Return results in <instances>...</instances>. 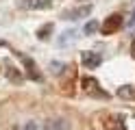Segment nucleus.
Instances as JSON below:
<instances>
[{"instance_id":"obj_1","label":"nucleus","mask_w":135,"mask_h":130,"mask_svg":"<svg viewBox=\"0 0 135 130\" xmlns=\"http://www.w3.org/2000/svg\"><path fill=\"white\" fill-rule=\"evenodd\" d=\"M122 24H124L122 15H120V13H113V15H109L107 20L103 22V26H100V28H103L105 35H113V33H118V30L122 28Z\"/></svg>"},{"instance_id":"obj_2","label":"nucleus","mask_w":135,"mask_h":130,"mask_svg":"<svg viewBox=\"0 0 135 130\" xmlns=\"http://www.w3.org/2000/svg\"><path fill=\"white\" fill-rule=\"evenodd\" d=\"M91 13V4H83V7H76V9H68V11H63V20H72V22H76V20H83V17H89Z\"/></svg>"},{"instance_id":"obj_3","label":"nucleus","mask_w":135,"mask_h":130,"mask_svg":"<svg viewBox=\"0 0 135 130\" xmlns=\"http://www.w3.org/2000/svg\"><path fill=\"white\" fill-rule=\"evenodd\" d=\"M20 7L24 9H37V11H46V9L52 7L50 0H20Z\"/></svg>"},{"instance_id":"obj_4","label":"nucleus","mask_w":135,"mask_h":130,"mask_svg":"<svg viewBox=\"0 0 135 130\" xmlns=\"http://www.w3.org/2000/svg\"><path fill=\"white\" fill-rule=\"evenodd\" d=\"M81 61H83V65H85V67L94 69V67H98L100 63H103V56L96 54V52H83V54H81Z\"/></svg>"},{"instance_id":"obj_5","label":"nucleus","mask_w":135,"mask_h":130,"mask_svg":"<svg viewBox=\"0 0 135 130\" xmlns=\"http://www.w3.org/2000/svg\"><path fill=\"white\" fill-rule=\"evenodd\" d=\"M44 130H70V121H68V119H61V117L48 119L46 124H44Z\"/></svg>"},{"instance_id":"obj_6","label":"nucleus","mask_w":135,"mask_h":130,"mask_svg":"<svg viewBox=\"0 0 135 130\" xmlns=\"http://www.w3.org/2000/svg\"><path fill=\"white\" fill-rule=\"evenodd\" d=\"M76 35H79L76 30H65V33H61V37L57 39V43H59V46H68L70 41L76 39Z\"/></svg>"},{"instance_id":"obj_7","label":"nucleus","mask_w":135,"mask_h":130,"mask_svg":"<svg viewBox=\"0 0 135 130\" xmlns=\"http://www.w3.org/2000/svg\"><path fill=\"white\" fill-rule=\"evenodd\" d=\"M118 95H120V98L131 100V98H135V89H133L131 85H124V87H120V89H118Z\"/></svg>"},{"instance_id":"obj_8","label":"nucleus","mask_w":135,"mask_h":130,"mask_svg":"<svg viewBox=\"0 0 135 130\" xmlns=\"http://www.w3.org/2000/svg\"><path fill=\"white\" fill-rule=\"evenodd\" d=\"M98 28H100V26H98V22H94V20H89V22L85 24V33H87V35H91V33H96Z\"/></svg>"},{"instance_id":"obj_9","label":"nucleus","mask_w":135,"mask_h":130,"mask_svg":"<svg viewBox=\"0 0 135 130\" xmlns=\"http://www.w3.org/2000/svg\"><path fill=\"white\" fill-rule=\"evenodd\" d=\"M63 63H50V69H52V74H61L63 72Z\"/></svg>"},{"instance_id":"obj_10","label":"nucleus","mask_w":135,"mask_h":130,"mask_svg":"<svg viewBox=\"0 0 135 130\" xmlns=\"http://www.w3.org/2000/svg\"><path fill=\"white\" fill-rule=\"evenodd\" d=\"M126 28H131V30H135V11L131 13V17L126 20Z\"/></svg>"},{"instance_id":"obj_11","label":"nucleus","mask_w":135,"mask_h":130,"mask_svg":"<svg viewBox=\"0 0 135 130\" xmlns=\"http://www.w3.org/2000/svg\"><path fill=\"white\" fill-rule=\"evenodd\" d=\"M22 130H39V128H37V124H35V121H26Z\"/></svg>"},{"instance_id":"obj_12","label":"nucleus","mask_w":135,"mask_h":130,"mask_svg":"<svg viewBox=\"0 0 135 130\" xmlns=\"http://www.w3.org/2000/svg\"><path fill=\"white\" fill-rule=\"evenodd\" d=\"M48 30H50V26H46V28H41V30L37 33V35H39V39H46V37H48V35H46Z\"/></svg>"},{"instance_id":"obj_13","label":"nucleus","mask_w":135,"mask_h":130,"mask_svg":"<svg viewBox=\"0 0 135 130\" xmlns=\"http://www.w3.org/2000/svg\"><path fill=\"white\" fill-rule=\"evenodd\" d=\"M131 50H133V54H135V41H133V46H131Z\"/></svg>"},{"instance_id":"obj_14","label":"nucleus","mask_w":135,"mask_h":130,"mask_svg":"<svg viewBox=\"0 0 135 130\" xmlns=\"http://www.w3.org/2000/svg\"><path fill=\"white\" fill-rule=\"evenodd\" d=\"M9 130H20V128H18V126H11V128H9Z\"/></svg>"},{"instance_id":"obj_15","label":"nucleus","mask_w":135,"mask_h":130,"mask_svg":"<svg viewBox=\"0 0 135 130\" xmlns=\"http://www.w3.org/2000/svg\"><path fill=\"white\" fill-rule=\"evenodd\" d=\"M81 2H83V0H81Z\"/></svg>"}]
</instances>
